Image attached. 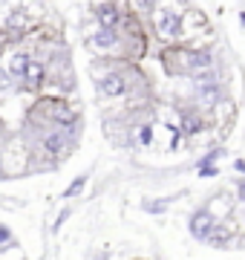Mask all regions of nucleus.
<instances>
[{
	"label": "nucleus",
	"instance_id": "nucleus-1",
	"mask_svg": "<svg viewBox=\"0 0 245 260\" xmlns=\"http://www.w3.org/2000/svg\"><path fill=\"white\" fill-rule=\"evenodd\" d=\"M69 130L72 127H52L49 133H44V139H40V148L47 150L49 156H66L69 148H72V136H69Z\"/></svg>",
	"mask_w": 245,
	"mask_h": 260
},
{
	"label": "nucleus",
	"instance_id": "nucleus-11",
	"mask_svg": "<svg viewBox=\"0 0 245 260\" xmlns=\"http://www.w3.org/2000/svg\"><path fill=\"white\" fill-rule=\"evenodd\" d=\"M84 182H87L84 177H81V179H75V185H72V188H69V191H66V197H72V194H78V191H81V188H84Z\"/></svg>",
	"mask_w": 245,
	"mask_h": 260
},
{
	"label": "nucleus",
	"instance_id": "nucleus-5",
	"mask_svg": "<svg viewBox=\"0 0 245 260\" xmlns=\"http://www.w3.org/2000/svg\"><path fill=\"white\" fill-rule=\"evenodd\" d=\"M182 130L188 133V136H196V133H202L208 124V119L202 116V107H182Z\"/></svg>",
	"mask_w": 245,
	"mask_h": 260
},
{
	"label": "nucleus",
	"instance_id": "nucleus-4",
	"mask_svg": "<svg viewBox=\"0 0 245 260\" xmlns=\"http://www.w3.org/2000/svg\"><path fill=\"white\" fill-rule=\"evenodd\" d=\"M90 47L98 49V52H115V49L121 47V32H115V29H98L90 38Z\"/></svg>",
	"mask_w": 245,
	"mask_h": 260
},
{
	"label": "nucleus",
	"instance_id": "nucleus-9",
	"mask_svg": "<svg viewBox=\"0 0 245 260\" xmlns=\"http://www.w3.org/2000/svg\"><path fill=\"white\" fill-rule=\"evenodd\" d=\"M165 205H168V203H161V200H156V203H147L144 208H147L150 214H161V211H165Z\"/></svg>",
	"mask_w": 245,
	"mask_h": 260
},
{
	"label": "nucleus",
	"instance_id": "nucleus-13",
	"mask_svg": "<svg viewBox=\"0 0 245 260\" xmlns=\"http://www.w3.org/2000/svg\"><path fill=\"white\" fill-rule=\"evenodd\" d=\"M234 168L239 171V174H242V177H245V159H236V162H234Z\"/></svg>",
	"mask_w": 245,
	"mask_h": 260
},
{
	"label": "nucleus",
	"instance_id": "nucleus-10",
	"mask_svg": "<svg viewBox=\"0 0 245 260\" xmlns=\"http://www.w3.org/2000/svg\"><path fill=\"white\" fill-rule=\"evenodd\" d=\"M236 200L245 205V177H242V179H236Z\"/></svg>",
	"mask_w": 245,
	"mask_h": 260
},
{
	"label": "nucleus",
	"instance_id": "nucleus-8",
	"mask_svg": "<svg viewBox=\"0 0 245 260\" xmlns=\"http://www.w3.org/2000/svg\"><path fill=\"white\" fill-rule=\"evenodd\" d=\"M150 139H153V130L147 127V124L139 127V142H142V145H150Z\"/></svg>",
	"mask_w": 245,
	"mask_h": 260
},
{
	"label": "nucleus",
	"instance_id": "nucleus-12",
	"mask_svg": "<svg viewBox=\"0 0 245 260\" xmlns=\"http://www.w3.org/2000/svg\"><path fill=\"white\" fill-rule=\"evenodd\" d=\"M199 177H217V165H214V168H199Z\"/></svg>",
	"mask_w": 245,
	"mask_h": 260
},
{
	"label": "nucleus",
	"instance_id": "nucleus-14",
	"mask_svg": "<svg viewBox=\"0 0 245 260\" xmlns=\"http://www.w3.org/2000/svg\"><path fill=\"white\" fill-rule=\"evenodd\" d=\"M3 240H9V232H6V229L0 225V243H3Z\"/></svg>",
	"mask_w": 245,
	"mask_h": 260
},
{
	"label": "nucleus",
	"instance_id": "nucleus-7",
	"mask_svg": "<svg viewBox=\"0 0 245 260\" xmlns=\"http://www.w3.org/2000/svg\"><path fill=\"white\" fill-rule=\"evenodd\" d=\"M44 75H47V67L40 64V61H32V67H29V73H26V87H38L40 81H44Z\"/></svg>",
	"mask_w": 245,
	"mask_h": 260
},
{
	"label": "nucleus",
	"instance_id": "nucleus-2",
	"mask_svg": "<svg viewBox=\"0 0 245 260\" xmlns=\"http://www.w3.org/2000/svg\"><path fill=\"white\" fill-rule=\"evenodd\" d=\"M217 225H219V220H217L211 211H208V208H199V211H193V214H190V220H188L190 234H193L196 240H202V243L211 240V234L217 232Z\"/></svg>",
	"mask_w": 245,
	"mask_h": 260
},
{
	"label": "nucleus",
	"instance_id": "nucleus-3",
	"mask_svg": "<svg viewBox=\"0 0 245 260\" xmlns=\"http://www.w3.org/2000/svg\"><path fill=\"white\" fill-rule=\"evenodd\" d=\"M95 18H98V23H101V29H115L118 32V26L124 23L121 12L124 6H115V3H98V6H93Z\"/></svg>",
	"mask_w": 245,
	"mask_h": 260
},
{
	"label": "nucleus",
	"instance_id": "nucleus-6",
	"mask_svg": "<svg viewBox=\"0 0 245 260\" xmlns=\"http://www.w3.org/2000/svg\"><path fill=\"white\" fill-rule=\"evenodd\" d=\"M29 67H32V58L26 55V52H15V55L6 61V73H9V78H18V81H23L29 73Z\"/></svg>",
	"mask_w": 245,
	"mask_h": 260
}]
</instances>
